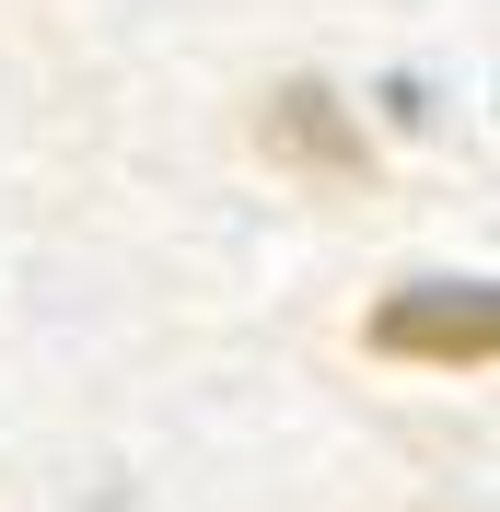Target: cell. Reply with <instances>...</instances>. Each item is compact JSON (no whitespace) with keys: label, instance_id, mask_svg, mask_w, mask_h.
<instances>
[{"label":"cell","instance_id":"cell-1","mask_svg":"<svg viewBox=\"0 0 500 512\" xmlns=\"http://www.w3.org/2000/svg\"><path fill=\"white\" fill-rule=\"evenodd\" d=\"M256 152L291 163V175H326V187H361V175H373L361 128H349V105L326 94V82H280V94L256 105Z\"/></svg>","mask_w":500,"mask_h":512},{"label":"cell","instance_id":"cell-2","mask_svg":"<svg viewBox=\"0 0 500 512\" xmlns=\"http://www.w3.org/2000/svg\"><path fill=\"white\" fill-rule=\"evenodd\" d=\"M373 350L384 361H489L500 350V303L477 280H454V291H396L373 315Z\"/></svg>","mask_w":500,"mask_h":512}]
</instances>
